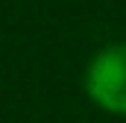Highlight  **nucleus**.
Listing matches in <instances>:
<instances>
[{
    "instance_id": "obj_1",
    "label": "nucleus",
    "mask_w": 126,
    "mask_h": 123,
    "mask_svg": "<svg viewBox=\"0 0 126 123\" xmlns=\"http://www.w3.org/2000/svg\"><path fill=\"white\" fill-rule=\"evenodd\" d=\"M82 88L100 111L126 117V41H109L88 59Z\"/></svg>"
}]
</instances>
